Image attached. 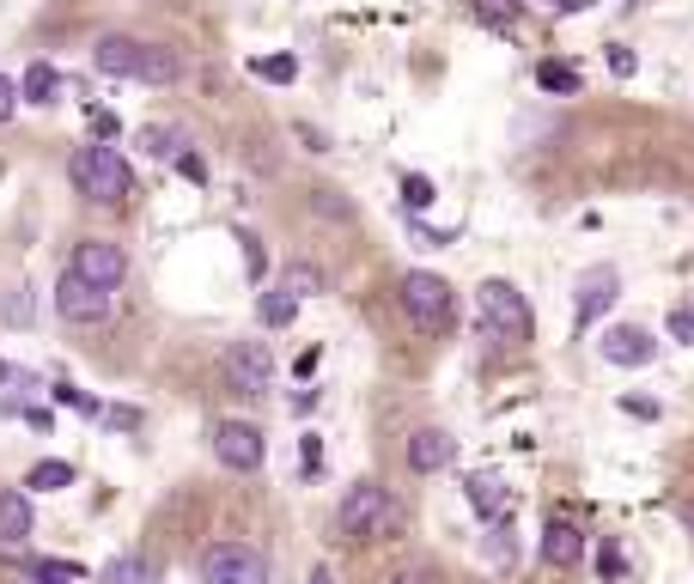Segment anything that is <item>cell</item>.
I'll use <instances>...</instances> for the list:
<instances>
[{
    "mask_svg": "<svg viewBox=\"0 0 694 584\" xmlns=\"http://www.w3.org/2000/svg\"><path fill=\"white\" fill-rule=\"evenodd\" d=\"M13 110H19V86H13L7 74H0V122L13 117Z\"/></svg>",
    "mask_w": 694,
    "mask_h": 584,
    "instance_id": "cell-39",
    "label": "cell"
},
{
    "mask_svg": "<svg viewBox=\"0 0 694 584\" xmlns=\"http://www.w3.org/2000/svg\"><path fill=\"white\" fill-rule=\"evenodd\" d=\"M55 403L79 408V415H98V403H92V396H86V389H74V384H55Z\"/></svg>",
    "mask_w": 694,
    "mask_h": 584,
    "instance_id": "cell-33",
    "label": "cell"
},
{
    "mask_svg": "<svg viewBox=\"0 0 694 584\" xmlns=\"http://www.w3.org/2000/svg\"><path fill=\"white\" fill-rule=\"evenodd\" d=\"M213 456H220L225 469H238V475H250V469H263L268 439H263V427H250V420H220V427H213Z\"/></svg>",
    "mask_w": 694,
    "mask_h": 584,
    "instance_id": "cell-9",
    "label": "cell"
},
{
    "mask_svg": "<svg viewBox=\"0 0 694 584\" xmlns=\"http://www.w3.org/2000/svg\"><path fill=\"white\" fill-rule=\"evenodd\" d=\"M201 584H268V560L250 542H220L201 554Z\"/></svg>",
    "mask_w": 694,
    "mask_h": 584,
    "instance_id": "cell-7",
    "label": "cell"
},
{
    "mask_svg": "<svg viewBox=\"0 0 694 584\" xmlns=\"http://www.w3.org/2000/svg\"><path fill=\"white\" fill-rule=\"evenodd\" d=\"M537 86L549 91V98H573V91H579V67H566V62H537Z\"/></svg>",
    "mask_w": 694,
    "mask_h": 584,
    "instance_id": "cell-20",
    "label": "cell"
},
{
    "mask_svg": "<svg viewBox=\"0 0 694 584\" xmlns=\"http://www.w3.org/2000/svg\"><path fill=\"white\" fill-rule=\"evenodd\" d=\"M621 408H628V415H640V420H652V415H658L652 396H621Z\"/></svg>",
    "mask_w": 694,
    "mask_h": 584,
    "instance_id": "cell-40",
    "label": "cell"
},
{
    "mask_svg": "<svg viewBox=\"0 0 694 584\" xmlns=\"http://www.w3.org/2000/svg\"><path fill=\"white\" fill-rule=\"evenodd\" d=\"M67 177H74V189L86 195V201H98V208H117V201H129L134 195L129 158H122L117 146H104V141L79 146V153L67 158Z\"/></svg>",
    "mask_w": 694,
    "mask_h": 584,
    "instance_id": "cell-2",
    "label": "cell"
},
{
    "mask_svg": "<svg viewBox=\"0 0 694 584\" xmlns=\"http://www.w3.org/2000/svg\"><path fill=\"white\" fill-rule=\"evenodd\" d=\"M25 487H37V494H62V487H74V463H62V456H55V463H37L25 475Z\"/></svg>",
    "mask_w": 694,
    "mask_h": 584,
    "instance_id": "cell-22",
    "label": "cell"
},
{
    "mask_svg": "<svg viewBox=\"0 0 694 584\" xmlns=\"http://www.w3.org/2000/svg\"><path fill=\"white\" fill-rule=\"evenodd\" d=\"M280 293H293V299H311V293H323V274H317L311 262H293V268L280 274Z\"/></svg>",
    "mask_w": 694,
    "mask_h": 584,
    "instance_id": "cell-25",
    "label": "cell"
},
{
    "mask_svg": "<svg viewBox=\"0 0 694 584\" xmlns=\"http://www.w3.org/2000/svg\"><path fill=\"white\" fill-rule=\"evenodd\" d=\"M597 572H603V584H609V579H621V572H628V560H621V548H616V542H603V554H597Z\"/></svg>",
    "mask_w": 694,
    "mask_h": 584,
    "instance_id": "cell-31",
    "label": "cell"
},
{
    "mask_svg": "<svg viewBox=\"0 0 694 584\" xmlns=\"http://www.w3.org/2000/svg\"><path fill=\"white\" fill-rule=\"evenodd\" d=\"M31 579H37V584H79V566H67V560H37Z\"/></svg>",
    "mask_w": 694,
    "mask_h": 584,
    "instance_id": "cell-29",
    "label": "cell"
},
{
    "mask_svg": "<svg viewBox=\"0 0 694 584\" xmlns=\"http://www.w3.org/2000/svg\"><path fill=\"white\" fill-rule=\"evenodd\" d=\"M603 360L609 365H628V372H640V365L658 360V341L646 335L640 323H616L609 335H603Z\"/></svg>",
    "mask_w": 694,
    "mask_h": 584,
    "instance_id": "cell-12",
    "label": "cell"
},
{
    "mask_svg": "<svg viewBox=\"0 0 694 584\" xmlns=\"http://www.w3.org/2000/svg\"><path fill=\"white\" fill-rule=\"evenodd\" d=\"M311 208L335 213V220H348V213H354V208H348V201H341V195H335V189H317V195H311Z\"/></svg>",
    "mask_w": 694,
    "mask_h": 584,
    "instance_id": "cell-37",
    "label": "cell"
},
{
    "mask_svg": "<svg viewBox=\"0 0 694 584\" xmlns=\"http://www.w3.org/2000/svg\"><path fill=\"white\" fill-rule=\"evenodd\" d=\"M293 317H299V299H293V293H280V286L256 299V323H263V329H287Z\"/></svg>",
    "mask_w": 694,
    "mask_h": 584,
    "instance_id": "cell-18",
    "label": "cell"
},
{
    "mask_svg": "<svg viewBox=\"0 0 694 584\" xmlns=\"http://www.w3.org/2000/svg\"><path fill=\"white\" fill-rule=\"evenodd\" d=\"M554 13H579V7H585V0H549Z\"/></svg>",
    "mask_w": 694,
    "mask_h": 584,
    "instance_id": "cell-44",
    "label": "cell"
},
{
    "mask_svg": "<svg viewBox=\"0 0 694 584\" xmlns=\"http://www.w3.org/2000/svg\"><path fill=\"white\" fill-rule=\"evenodd\" d=\"M403 311H408V323L415 329L439 335V329L451 323V286L439 280V274H427V268L403 274Z\"/></svg>",
    "mask_w": 694,
    "mask_h": 584,
    "instance_id": "cell-5",
    "label": "cell"
},
{
    "mask_svg": "<svg viewBox=\"0 0 694 584\" xmlns=\"http://www.w3.org/2000/svg\"><path fill=\"white\" fill-rule=\"evenodd\" d=\"M25 389H37V377L0 360V408H19V396H25Z\"/></svg>",
    "mask_w": 694,
    "mask_h": 584,
    "instance_id": "cell-28",
    "label": "cell"
},
{
    "mask_svg": "<svg viewBox=\"0 0 694 584\" xmlns=\"http://www.w3.org/2000/svg\"><path fill=\"white\" fill-rule=\"evenodd\" d=\"M19 98H25V104H55V98H62V74H55L49 62H31L25 79H19Z\"/></svg>",
    "mask_w": 694,
    "mask_h": 584,
    "instance_id": "cell-17",
    "label": "cell"
},
{
    "mask_svg": "<svg viewBox=\"0 0 694 584\" xmlns=\"http://www.w3.org/2000/svg\"><path fill=\"white\" fill-rule=\"evenodd\" d=\"M305 584H335V579H329V572H323V566H317V572H311V579H305Z\"/></svg>",
    "mask_w": 694,
    "mask_h": 584,
    "instance_id": "cell-45",
    "label": "cell"
},
{
    "mask_svg": "<svg viewBox=\"0 0 694 584\" xmlns=\"http://www.w3.org/2000/svg\"><path fill=\"white\" fill-rule=\"evenodd\" d=\"M31 536V499L19 487H0V542L19 548Z\"/></svg>",
    "mask_w": 694,
    "mask_h": 584,
    "instance_id": "cell-16",
    "label": "cell"
},
{
    "mask_svg": "<svg viewBox=\"0 0 694 584\" xmlns=\"http://www.w3.org/2000/svg\"><path fill=\"white\" fill-rule=\"evenodd\" d=\"M579 554H585V530H579L573 518H561V511H554L549 524H542V560H549V566H579Z\"/></svg>",
    "mask_w": 694,
    "mask_h": 584,
    "instance_id": "cell-14",
    "label": "cell"
},
{
    "mask_svg": "<svg viewBox=\"0 0 694 584\" xmlns=\"http://www.w3.org/2000/svg\"><path fill=\"white\" fill-rule=\"evenodd\" d=\"M317 469H323V444L305 439V475H317Z\"/></svg>",
    "mask_w": 694,
    "mask_h": 584,
    "instance_id": "cell-41",
    "label": "cell"
},
{
    "mask_svg": "<svg viewBox=\"0 0 694 584\" xmlns=\"http://www.w3.org/2000/svg\"><path fill=\"white\" fill-rule=\"evenodd\" d=\"M141 146H146V158H177L189 146V134L184 129H165V122H153V129H141Z\"/></svg>",
    "mask_w": 694,
    "mask_h": 584,
    "instance_id": "cell-19",
    "label": "cell"
},
{
    "mask_svg": "<svg viewBox=\"0 0 694 584\" xmlns=\"http://www.w3.org/2000/svg\"><path fill=\"white\" fill-rule=\"evenodd\" d=\"M475 19H482L487 31H511L518 25V13H525V0H470Z\"/></svg>",
    "mask_w": 694,
    "mask_h": 584,
    "instance_id": "cell-21",
    "label": "cell"
},
{
    "mask_svg": "<svg viewBox=\"0 0 694 584\" xmlns=\"http://www.w3.org/2000/svg\"><path fill=\"white\" fill-rule=\"evenodd\" d=\"M487 560H494V566H511V560H518V542H511L506 518H487Z\"/></svg>",
    "mask_w": 694,
    "mask_h": 584,
    "instance_id": "cell-24",
    "label": "cell"
},
{
    "mask_svg": "<svg viewBox=\"0 0 694 584\" xmlns=\"http://www.w3.org/2000/svg\"><path fill=\"white\" fill-rule=\"evenodd\" d=\"M670 341H682V348H694V311H670Z\"/></svg>",
    "mask_w": 694,
    "mask_h": 584,
    "instance_id": "cell-34",
    "label": "cell"
},
{
    "mask_svg": "<svg viewBox=\"0 0 694 584\" xmlns=\"http://www.w3.org/2000/svg\"><path fill=\"white\" fill-rule=\"evenodd\" d=\"M98 584H146V560L141 554H117L104 572H98Z\"/></svg>",
    "mask_w": 694,
    "mask_h": 584,
    "instance_id": "cell-26",
    "label": "cell"
},
{
    "mask_svg": "<svg viewBox=\"0 0 694 584\" xmlns=\"http://www.w3.org/2000/svg\"><path fill=\"white\" fill-rule=\"evenodd\" d=\"M67 274L104 286V293H117V286L129 280V256H122V244H110V238H86V244H74V262H67Z\"/></svg>",
    "mask_w": 694,
    "mask_h": 584,
    "instance_id": "cell-8",
    "label": "cell"
},
{
    "mask_svg": "<svg viewBox=\"0 0 694 584\" xmlns=\"http://www.w3.org/2000/svg\"><path fill=\"white\" fill-rule=\"evenodd\" d=\"M92 67L110 79H141V86H170V79L184 74V62H177L165 43H141V37H122V31L98 37Z\"/></svg>",
    "mask_w": 694,
    "mask_h": 584,
    "instance_id": "cell-1",
    "label": "cell"
},
{
    "mask_svg": "<svg viewBox=\"0 0 694 584\" xmlns=\"http://www.w3.org/2000/svg\"><path fill=\"white\" fill-rule=\"evenodd\" d=\"M451 456H458V439H451L445 427H420V432H408V469H415V475H432V469H445Z\"/></svg>",
    "mask_w": 694,
    "mask_h": 584,
    "instance_id": "cell-13",
    "label": "cell"
},
{
    "mask_svg": "<svg viewBox=\"0 0 694 584\" xmlns=\"http://www.w3.org/2000/svg\"><path fill=\"white\" fill-rule=\"evenodd\" d=\"M7 323H31V286H19L13 305H7Z\"/></svg>",
    "mask_w": 694,
    "mask_h": 584,
    "instance_id": "cell-38",
    "label": "cell"
},
{
    "mask_svg": "<svg viewBox=\"0 0 694 584\" xmlns=\"http://www.w3.org/2000/svg\"><path fill=\"white\" fill-rule=\"evenodd\" d=\"M55 311H62L67 323H104L110 293L92 286V280H79V274H62V280H55Z\"/></svg>",
    "mask_w": 694,
    "mask_h": 584,
    "instance_id": "cell-10",
    "label": "cell"
},
{
    "mask_svg": "<svg viewBox=\"0 0 694 584\" xmlns=\"http://www.w3.org/2000/svg\"><path fill=\"white\" fill-rule=\"evenodd\" d=\"M463 494H470V506L482 511V518H506L511 511V487L494 475V469H475V475L463 481Z\"/></svg>",
    "mask_w": 694,
    "mask_h": 584,
    "instance_id": "cell-15",
    "label": "cell"
},
{
    "mask_svg": "<svg viewBox=\"0 0 694 584\" xmlns=\"http://www.w3.org/2000/svg\"><path fill=\"white\" fill-rule=\"evenodd\" d=\"M603 62H609V74H616V79H634V67H640L628 43H609V49H603Z\"/></svg>",
    "mask_w": 694,
    "mask_h": 584,
    "instance_id": "cell-30",
    "label": "cell"
},
{
    "mask_svg": "<svg viewBox=\"0 0 694 584\" xmlns=\"http://www.w3.org/2000/svg\"><path fill=\"white\" fill-rule=\"evenodd\" d=\"M475 311H482V335L494 348H525L537 335V317H530V299L511 280H482L475 286Z\"/></svg>",
    "mask_w": 694,
    "mask_h": 584,
    "instance_id": "cell-3",
    "label": "cell"
},
{
    "mask_svg": "<svg viewBox=\"0 0 694 584\" xmlns=\"http://www.w3.org/2000/svg\"><path fill=\"white\" fill-rule=\"evenodd\" d=\"M238 244H244V268H250V280H263V244L250 232H238Z\"/></svg>",
    "mask_w": 694,
    "mask_h": 584,
    "instance_id": "cell-36",
    "label": "cell"
},
{
    "mask_svg": "<svg viewBox=\"0 0 694 584\" xmlns=\"http://www.w3.org/2000/svg\"><path fill=\"white\" fill-rule=\"evenodd\" d=\"M616 299H621V274H616V268H603V262H597V268H585V274H579L573 323H579V329H591V323H597V317L609 311Z\"/></svg>",
    "mask_w": 694,
    "mask_h": 584,
    "instance_id": "cell-11",
    "label": "cell"
},
{
    "mask_svg": "<svg viewBox=\"0 0 694 584\" xmlns=\"http://www.w3.org/2000/svg\"><path fill=\"white\" fill-rule=\"evenodd\" d=\"M335 524H341V536H354V542H378V536H390L396 524H403V511H396V499L384 494L378 481H360V487H348Z\"/></svg>",
    "mask_w": 694,
    "mask_h": 584,
    "instance_id": "cell-4",
    "label": "cell"
},
{
    "mask_svg": "<svg viewBox=\"0 0 694 584\" xmlns=\"http://www.w3.org/2000/svg\"><path fill=\"white\" fill-rule=\"evenodd\" d=\"M220 372L238 396H268V384H275V353H268V341H232Z\"/></svg>",
    "mask_w": 694,
    "mask_h": 584,
    "instance_id": "cell-6",
    "label": "cell"
},
{
    "mask_svg": "<svg viewBox=\"0 0 694 584\" xmlns=\"http://www.w3.org/2000/svg\"><path fill=\"white\" fill-rule=\"evenodd\" d=\"M432 201H439V189H432V177H420V170H408V177H403V208H408V213H427Z\"/></svg>",
    "mask_w": 694,
    "mask_h": 584,
    "instance_id": "cell-27",
    "label": "cell"
},
{
    "mask_svg": "<svg viewBox=\"0 0 694 584\" xmlns=\"http://www.w3.org/2000/svg\"><path fill=\"white\" fill-rule=\"evenodd\" d=\"M250 74L268 79V86H293V79H299V62H293V55H256Z\"/></svg>",
    "mask_w": 694,
    "mask_h": 584,
    "instance_id": "cell-23",
    "label": "cell"
},
{
    "mask_svg": "<svg viewBox=\"0 0 694 584\" xmlns=\"http://www.w3.org/2000/svg\"><path fill=\"white\" fill-rule=\"evenodd\" d=\"M86 122H92V141H117V134H122V122L110 117V110H92Z\"/></svg>",
    "mask_w": 694,
    "mask_h": 584,
    "instance_id": "cell-35",
    "label": "cell"
},
{
    "mask_svg": "<svg viewBox=\"0 0 694 584\" xmlns=\"http://www.w3.org/2000/svg\"><path fill=\"white\" fill-rule=\"evenodd\" d=\"M390 584H432V572H396Z\"/></svg>",
    "mask_w": 694,
    "mask_h": 584,
    "instance_id": "cell-43",
    "label": "cell"
},
{
    "mask_svg": "<svg viewBox=\"0 0 694 584\" xmlns=\"http://www.w3.org/2000/svg\"><path fill=\"white\" fill-rule=\"evenodd\" d=\"M170 165L184 170L189 183H208V158H201V153H189V146H184V153H177V158H170Z\"/></svg>",
    "mask_w": 694,
    "mask_h": 584,
    "instance_id": "cell-32",
    "label": "cell"
},
{
    "mask_svg": "<svg viewBox=\"0 0 694 584\" xmlns=\"http://www.w3.org/2000/svg\"><path fill=\"white\" fill-rule=\"evenodd\" d=\"M104 420H110V427H141V415H134V408H110Z\"/></svg>",
    "mask_w": 694,
    "mask_h": 584,
    "instance_id": "cell-42",
    "label": "cell"
}]
</instances>
